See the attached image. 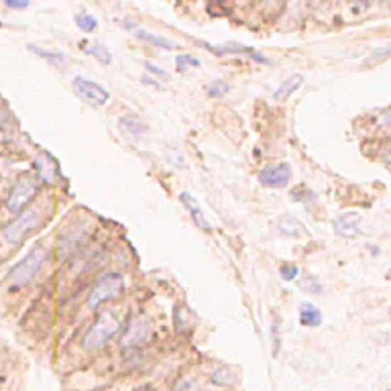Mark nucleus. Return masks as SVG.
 I'll use <instances>...</instances> for the list:
<instances>
[{
  "label": "nucleus",
  "instance_id": "nucleus-1",
  "mask_svg": "<svg viewBox=\"0 0 391 391\" xmlns=\"http://www.w3.org/2000/svg\"><path fill=\"white\" fill-rule=\"evenodd\" d=\"M123 328V324L119 320V316L114 312H102L98 316V320L94 322L88 328V332L82 338V347L86 351H96V349H102L110 338L114 337L119 330Z\"/></svg>",
  "mask_w": 391,
  "mask_h": 391
},
{
  "label": "nucleus",
  "instance_id": "nucleus-2",
  "mask_svg": "<svg viewBox=\"0 0 391 391\" xmlns=\"http://www.w3.org/2000/svg\"><path fill=\"white\" fill-rule=\"evenodd\" d=\"M47 257H49V253L45 247H41V245L35 247L20 263H17L11 269L8 282L13 284V287H25L29 282H33V277L41 271L43 263L47 261Z\"/></svg>",
  "mask_w": 391,
  "mask_h": 391
},
{
  "label": "nucleus",
  "instance_id": "nucleus-3",
  "mask_svg": "<svg viewBox=\"0 0 391 391\" xmlns=\"http://www.w3.org/2000/svg\"><path fill=\"white\" fill-rule=\"evenodd\" d=\"M125 277L121 273H107L102 275L88 294V308H98L102 303L110 302L125 291Z\"/></svg>",
  "mask_w": 391,
  "mask_h": 391
},
{
  "label": "nucleus",
  "instance_id": "nucleus-4",
  "mask_svg": "<svg viewBox=\"0 0 391 391\" xmlns=\"http://www.w3.org/2000/svg\"><path fill=\"white\" fill-rule=\"evenodd\" d=\"M37 194V176L23 174L13 186L11 194L6 198V210L11 214H18Z\"/></svg>",
  "mask_w": 391,
  "mask_h": 391
},
{
  "label": "nucleus",
  "instance_id": "nucleus-5",
  "mask_svg": "<svg viewBox=\"0 0 391 391\" xmlns=\"http://www.w3.org/2000/svg\"><path fill=\"white\" fill-rule=\"evenodd\" d=\"M43 222V214L41 210H27V212L18 214L17 220L11 222L4 231H2V239L11 245H18L29 232H33Z\"/></svg>",
  "mask_w": 391,
  "mask_h": 391
},
{
  "label": "nucleus",
  "instance_id": "nucleus-6",
  "mask_svg": "<svg viewBox=\"0 0 391 391\" xmlns=\"http://www.w3.org/2000/svg\"><path fill=\"white\" fill-rule=\"evenodd\" d=\"M73 92L92 107H104L110 98L108 90L96 82H92L88 78H82V76H76L73 78Z\"/></svg>",
  "mask_w": 391,
  "mask_h": 391
},
{
  "label": "nucleus",
  "instance_id": "nucleus-7",
  "mask_svg": "<svg viewBox=\"0 0 391 391\" xmlns=\"http://www.w3.org/2000/svg\"><path fill=\"white\" fill-rule=\"evenodd\" d=\"M291 179V167L287 163H271L259 172V181L265 188H285Z\"/></svg>",
  "mask_w": 391,
  "mask_h": 391
},
{
  "label": "nucleus",
  "instance_id": "nucleus-8",
  "mask_svg": "<svg viewBox=\"0 0 391 391\" xmlns=\"http://www.w3.org/2000/svg\"><path fill=\"white\" fill-rule=\"evenodd\" d=\"M202 47H206L208 52H212L214 55H249L253 61L259 64H269L265 55H261L259 52H255L253 47L247 45H239V43H224V45H210V43H202Z\"/></svg>",
  "mask_w": 391,
  "mask_h": 391
},
{
  "label": "nucleus",
  "instance_id": "nucleus-9",
  "mask_svg": "<svg viewBox=\"0 0 391 391\" xmlns=\"http://www.w3.org/2000/svg\"><path fill=\"white\" fill-rule=\"evenodd\" d=\"M149 332H151V326H149L147 318H143V316L133 318V320L128 322L126 332L123 335V347H125V349H128V347L133 349V347L141 344L143 340L149 338Z\"/></svg>",
  "mask_w": 391,
  "mask_h": 391
},
{
  "label": "nucleus",
  "instance_id": "nucleus-10",
  "mask_svg": "<svg viewBox=\"0 0 391 391\" xmlns=\"http://www.w3.org/2000/svg\"><path fill=\"white\" fill-rule=\"evenodd\" d=\"M335 232L342 239H356L361 234V229H359V214H342L335 220Z\"/></svg>",
  "mask_w": 391,
  "mask_h": 391
},
{
  "label": "nucleus",
  "instance_id": "nucleus-11",
  "mask_svg": "<svg viewBox=\"0 0 391 391\" xmlns=\"http://www.w3.org/2000/svg\"><path fill=\"white\" fill-rule=\"evenodd\" d=\"M179 200H181V204L188 208V212H190L192 220L196 222V227H200L204 232L212 231V229H210V224H208V220H206V216L202 214V208L196 204V200L192 198V196L188 194V192H184V194H179Z\"/></svg>",
  "mask_w": 391,
  "mask_h": 391
},
{
  "label": "nucleus",
  "instance_id": "nucleus-12",
  "mask_svg": "<svg viewBox=\"0 0 391 391\" xmlns=\"http://www.w3.org/2000/svg\"><path fill=\"white\" fill-rule=\"evenodd\" d=\"M277 231L282 232L284 236H294V239H298V236H308L306 227H303L298 218H294V216H282V218L277 220Z\"/></svg>",
  "mask_w": 391,
  "mask_h": 391
},
{
  "label": "nucleus",
  "instance_id": "nucleus-13",
  "mask_svg": "<svg viewBox=\"0 0 391 391\" xmlns=\"http://www.w3.org/2000/svg\"><path fill=\"white\" fill-rule=\"evenodd\" d=\"M37 167V179H43V181H52L54 176H57V163H55L47 153H41L35 161Z\"/></svg>",
  "mask_w": 391,
  "mask_h": 391
},
{
  "label": "nucleus",
  "instance_id": "nucleus-14",
  "mask_svg": "<svg viewBox=\"0 0 391 391\" xmlns=\"http://www.w3.org/2000/svg\"><path fill=\"white\" fill-rule=\"evenodd\" d=\"M302 82H303V76H300V73H294V76H289L285 82H282V86L273 92V98H275V100H279V102L285 100V98H289V96H291L296 90L302 86Z\"/></svg>",
  "mask_w": 391,
  "mask_h": 391
},
{
  "label": "nucleus",
  "instance_id": "nucleus-15",
  "mask_svg": "<svg viewBox=\"0 0 391 391\" xmlns=\"http://www.w3.org/2000/svg\"><path fill=\"white\" fill-rule=\"evenodd\" d=\"M300 322L308 328H316L322 324V314L320 310L310 302H303L300 306Z\"/></svg>",
  "mask_w": 391,
  "mask_h": 391
},
{
  "label": "nucleus",
  "instance_id": "nucleus-16",
  "mask_svg": "<svg viewBox=\"0 0 391 391\" xmlns=\"http://www.w3.org/2000/svg\"><path fill=\"white\" fill-rule=\"evenodd\" d=\"M135 35L143 39V41H147V43H151V45H157V47H163V49H167V52H172V49H179V45L176 41H172V39H165V37L155 35V33H147V31H137Z\"/></svg>",
  "mask_w": 391,
  "mask_h": 391
},
{
  "label": "nucleus",
  "instance_id": "nucleus-17",
  "mask_svg": "<svg viewBox=\"0 0 391 391\" xmlns=\"http://www.w3.org/2000/svg\"><path fill=\"white\" fill-rule=\"evenodd\" d=\"M82 47H84V52L92 57H96L100 64H104V66H110L112 64V55H110V49H107L104 45H100V43H82Z\"/></svg>",
  "mask_w": 391,
  "mask_h": 391
},
{
  "label": "nucleus",
  "instance_id": "nucleus-18",
  "mask_svg": "<svg viewBox=\"0 0 391 391\" xmlns=\"http://www.w3.org/2000/svg\"><path fill=\"white\" fill-rule=\"evenodd\" d=\"M29 49L33 52L39 57H43L45 61H49L52 66L55 68H64V64H66V54H59V52H47V49H43V47H39V45H29Z\"/></svg>",
  "mask_w": 391,
  "mask_h": 391
},
{
  "label": "nucleus",
  "instance_id": "nucleus-19",
  "mask_svg": "<svg viewBox=\"0 0 391 391\" xmlns=\"http://www.w3.org/2000/svg\"><path fill=\"white\" fill-rule=\"evenodd\" d=\"M210 381H212L214 385L227 387V385H231L232 381H234V377H232V371L229 367H218V369L212 371V375H210Z\"/></svg>",
  "mask_w": 391,
  "mask_h": 391
},
{
  "label": "nucleus",
  "instance_id": "nucleus-20",
  "mask_svg": "<svg viewBox=\"0 0 391 391\" xmlns=\"http://www.w3.org/2000/svg\"><path fill=\"white\" fill-rule=\"evenodd\" d=\"M73 20H76V25H78L84 33H94V31L98 29V20L92 17V15H78Z\"/></svg>",
  "mask_w": 391,
  "mask_h": 391
},
{
  "label": "nucleus",
  "instance_id": "nucleus-21",
  "mask_svg": "<svg viewBox=\"0 0 391 391\" xmlns=\"http://www.w3.org/2000/svg\"><path fill=\"white\" fill-rule=\"evenodd\" d=\"M300 285H302L303 291H310V294H322V282L316 277V275H303L302 282H300Z\"/></svg>",
  "mask_w": 391,
  "mask_h": 391
},
{
  "label": "nucleus",
  "instance_id": "nucleus-22",
  "mask_svg": "<svg viewBox=\"0 0 391 391\" xmlns=\"http://www.w3.org/2000/svg\"><path fill=\"white\" fill-rule=\"evenodd\" d=\"M229 90H231V86H229L227 82L216 80V82H212V84L206 88V94H208L210 98H222V96H227V94H229Z\"/></svg>",
  "mask_w": 391,
  "mask_h": 391
},
{
  "label": "nucleus",
  "instance_id": "nucleus-23",
  "mask_svg": "<svg viewBox=\"0 0 391 391\" xmlns=\"http://www.w3.org/2000/svg\"><path fill=\"white\" fill-rule=\"evenodd\" d=\"M291 200H294V202L310 204V202H314V194H312V190H310V188H306V186H298V188H294V190H291Z\"/></svg>",
  "mask_w": 391,
  "mask_h": 391
},
{
  "label": "nucleus",
  "instance_id": "nucleus-24",
  "mask_svg": "<svg viewBox=\"0 0 391 391\" xmlns=\"http://www.w3.org/2000/svg\"><path fill=\"white\" fill-rule=\"evenodd\" d=\"M121 126H123V128H126V131H128V133H131L133 137H143V133L147 131V128H145V125H143V123H139L137 119H123V121H121Z\"/></svg>",
  "mask_w": 391,
  "mask_h": 391
},
{
  "label": "nucleus",
  "instance_id": "nucleus-25",
  "mask_svg": "<svg viewBox=\"0 0 391 391\" xmlns=\"http://www.w3.org/2000/svg\"><path fill=\"white\" fill-rule=\"evenodd\" d=\"M298 273H300V269L294 263H284V265L279 267V275H282L284 282H294L298 277Z\"/></svg>",
  "mask_w": 391,
  "mask_h": 391
},
{
  "label": "nucleus",
  "instance_id": "nucleus-26",
  "mask_svg": "<svg viewBox=\"0 0 391 391\" xmlns=\"http://www.w3.org/2000/svg\"><path fill=\"white\" fill-rule=\"evenodd\" d=\"M200 66V59L194 57V55H179L178 57V70L179 71H186L190 70V68H198Z\"/></svg>",
  "mask_w": 391,
  "mask_h": 391
},
{
  "label": "nucleus",
  "instance_id": "nucleus-27",
  "mask_svg": "<svg viewBox=\"0 0 391 391\" xmlns=\"http://www.w3.org/2000/svg\"><path fill=\"white\" fill-rule=\"evenodd\" d=\"M174 391H198V381L196 379H181Z\"/></svg>",
  "mask_w": 391,
  "mask_h": 391
},
{
  "label": "nucleus",
  "instance_id": "nucleus-28",
  "mask_svg": "<svg viewBox=\"0 0 391 391\" xmlns=\"http://www.w3.org/2000/svg\"><path fill=\"white\" fill-rule=\"evenodd\" d=\"M271 335H273V355H277V351H279V320L273 322Z\"/></svg>",
  "mask_w": 391,
  "mask_h": 391
},
{
  "label": "nucleus",
  "instance_id": "nucleus-29",
  "mask_svg": "<svg viewBox=\"0 0 391 391\" xmlns=\"http://www.w3.org/2000/svg\"><path fill=\"white\" fill-rule=\"evenodd\" d=\"M145 70L151 71V73H155V76H160V78H163V80H167V78H169V73H167V71L157 68V66H155V64H151V61H147V64H145Z\"/></svg>",
  "mask_w": 391,
  "mask_h": 391
},
{
  "label": "nucleus",
  "instance_id": "nucleus-30",
  "mask_svg": "<svg viewBox=\"0 0 391 391\" xmlns=\"http://www.w3.org/2000/svg\"><path fill=\"white\" fill-rule=\"evenodd\" d=\"M6 6H8V8H27L29 2H6Z\"/></svg>",
  "mask_w": 391,
  "mask_h": 391
},
{
  "label": "nucleus",
  "instance_id": "nucleus-31",
  "mask_svg": "<svg viewBox=\"0 0 391 391\" xmlns=\"http://www.w3.org/2000/svg\"><path fill=\"white\" fill-rule=\"evenodd\" d=\"M143 82H145V84H149V86H155V88H161V86H157V84H155V80H151V78H147V76H143Z\"/></svg>",
  "mask_w": 391,
  "mask_h": 391
}]
</instances>
